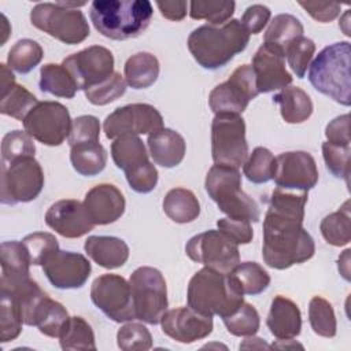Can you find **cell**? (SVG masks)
I'll return each mask as SVG.
<instances>
[{"label": "cell", "instance_id": "cell-2", "mask_svg": "<svg viewBox=\"0 0 351 351\" xmlns=\"http://www.w3.org/2000/svg\"><path fill=\"white\" fill-rule=\"evenodd\" d=\"M248 43L250 33L239 19H230L221 26L196 27L188 37V49L203 69L217 70L243 52Z\"/></svg>", "mask_w": 351, "mask_h": 351}, {"label": "cell", "instance_id": "cell-17", "mask_svg": "<svg viewBox=\"0 0 351 351\" xmlns=\"http://www.w3.org/2000/svg\"><path fill=\"white\" fill-rule=\"evenodd\" d=\"M273 180L278 188L308 192L318 182L317 163L304 151L282 152L276 158Z\"/></svg>", "mask_w": 351, "mask_h": 351}, {"label": "cell", "instance_id": "cell-4", "mask_svg": "<svg viewBox=\"0 0 351 351\" xmlns=\"http://www.w3.org/2000/svg\"><path fill=\"white\" fill-rule=\"evenodd\" d=\"M148 0H95L89 18L95 29L111 40L136 38L145 32L152 19Z\"/></svg>", "mask_w": 351, "mask_h": 351}, {"label": "cell", "instance_id": "cell-30", "mask_svg": "<svg viewBox=\"0 0 351 351\" xmlns=\"http://www.w3.org/2000/svg\"><path fill=\"white\" fill-rule=\"evenodd\" d=\"M165 214L177 223L195 221L200 214V203L195 193L185 188L170 189L162 203Z\"/></svg>", "mask_w": 351, "mask_h": 351}, {"label": "cell", "instance_id": "cell-39", "mask_svg": "<svg viewBox=\"0 0 351 351\" xmlns=\"http://www.w3.org/2000/svg\"><path fill=\"white\" fill-rule=\"evenodd\" d=\"M236 8L234 1L226 0H195L189 3L192 19H204L210 25L221 26L230 21Z\"/></svg>", "mask_w": 351, "mask_h": 351}, {"label": "cell", "instance_id": "cell-26", "mask_svg": "<svg viewBox=\"0 0 351 351\" xmlns=\"http://www.w3.org/2000/svg\"><path fill=\"white\" fill-rule=\"evenodd\" d=\"M84 250L95 263L104 269L121 267L129 258L128 244L114 236H89Z\"/></svg>", "mask_w": 351, "mask_h": 351}, {"label": "cell", "instance_id": "cell-9", "mask_svg": "<svg viewBox=\"0 0 351 351\" xmlns=\"http://www.w3.org/2000/svg\"><path fill=\"white\" fill-rule=\"evenodd\" d=\"M211 156L215 165L241 167L248 156L245 122L237 114H215L211 123Z\"/></svg>", "mask_w": 351, "mask_h": 351}, {"label": "cell", "instance_id": "cell-47", "mask_svg": "<svg viewBox=\"0 0 351 351\" xmlns=\"http://www.w3.org/2000/svg\"><path fill=\"white\" fill-rule=\"evenodd\" d=\"M22 315L15 299L1 292L0 299V339L1 343L15 340L22 330Z\"/></svg>", "mask_w": 351, "mask_h": 351}, {"label": "cell", "instance_id": "cell-27", "mask_svg": "<svg viewBox=\"0 0 351 351\" xmlns=\"http://www.w3.org/2000/svg\"><path fill=\"white\" fill-rule=\"evenodd\" d=\"M273 103L278 104L281 117L288 123H302L313 114L310 96L299 86H287L273 96Z\"/></svg>", "mask_w": 351, "mask_h": 351}, {"label": "cell", "instance_id": "cell-29", "mask_svg": "<svg viewBox=\"0 0 351 351\" xmlns=\"http://www.w3.org/2000/svg\"><path fill=\"white\" fill-rule=\"evenodd\" d=\"M123 74L125 81L130 88H149L159 77V62L156 56L149 52H137L126 60Z\"/></svg>", "mask_w": 351, "mask_h": 351}, {"label": "cell", "instance_id": "cell-48", "mask_svg": "<svg viewBox=\"0 0 351 351\" xmlns=\"http://www.w3.org/2000/svg\"><path fill=\"white\" fill-rule=\"evenodd\" d=\"M126 85L128 84L125 78L119 73L114 71L112 75H110L103 82L86 89L85 97L95 106H106L123 96L126 92Z\"/></svg>", "mask_w": 351, "mask_h": 351}, {"label": "cell", "instance_id": "cell-46", "mask_svg": "<svg viewBox=\"0 0 351 351\" xmlns=\"http://www.w3.org/2000/svg\"><path fill=\"white\" fill-rule=\"evenodd\" d=\"M30 263L34 266H43L55 252L59 251V243L56 237L47 232H34L23 237L22 240Z\"/></svg>", "mask_w": 351, "mask_h": 351}, {"label": "cell", "instance_id": "cell-11", "mask_svg": "<svg viewBox=\"0 0 351 351\" xmlns=\"http://www.w3.org/2000/svg\"><path fill=\"white\" fill-rule=\"evenodd\" d=\"M185 252L193 262L222 273H230L240 263L239 244L219 229L206 230L191 237Z\"/></svg>", "mask_w": 351, "mask_h": 351}, {"label": "cell", "instance_id": "cell-60", "mask_svg": "<svg viewBox=\"0 0 351 351\" xmlns=\"http://www.w3.org/2000/svg\"><path fill=\"white\" fill-rule=\"evenodd\" d=\"M240 348H270V346H267L262 339L259 337H251L248 336V339H245L241 344Z\"/></svg>", "mask_w": 351, "mask_h": 351}, {"label": "cell", "instance_id": "cell-22", "mask_svg": "<svg viewBox=\"0 0 351 351\" xmlns=\"http://www.w3.org/2000/svg\"><path fill=\"white\" fill-rule=\"evenodd\" d=\"M84 204L95 225H108L125 213V197L112 184H99L85 195Z\"/></svg>", "mask_w": 351, "mask_h": 351}, {"label": "cell", "instance_id": "cell-34", "mask_svg": "<svg viewBox=\"0 0 351 351\" xmlns=\"http://www.w3.org/2000/svg\"><path fill=\"white\" fill-rule=\"evenodd\" d=\"M303 25L296 16L291 14H278L271 19L266 29L263 41L265 44L278 47L284 51L292 40L303 36Z\"/></svg>", "mask_w": 351, "mask_h": 351}, {"label": "cell", "instance_id": "cell-6", "mask_svg": "<svg viewBox=\"0 0 351 351\" xmlns=\"http://www.w3.org/2000/svg\"><path fill=\"white\" fill-rule=\"evenodd\" d=\"M204 186L218 208L229 218L248 222H258L261 219V210L256 202L241 189L239 169L214 165L206 176Z\"/></svg>", "mask_w": 351, "mask_h": 351}, {"label": "cell", "instance_id": "cell-18", "mask_svg": "<svg viewBox=\"0 0 351 351\" xmlns=\"http://www.w3.org/2000/svg\"><path fill=\"white\" fill-rule=\"evenodd\" d=\"M90 270V262L82 254L60 250L43 265L48 281L59 289L81 288L88 281Z\"/></svg>", "mask_w": 351, "mask_h": 351}, {"label": "cell", "instance_id": "cell-28", "mask_svg": "<svg viewBox=\"0 0 351 351\" xmlns=\"http://www.w3.org/2000/svg\"><path fill=\"white\" fill-rule=\"evenodd\" d=\"M111 156L115 166L125 173L149 162L143 140L133 134H123L114 138L111 144Z\"/></svg>", "mask_w": 351, "mask_h": 351}, {"label": "cell", "instance_id": "cell-49", "mask_svg": "<svg viewBox=\"0 0 351 351\" xmlns=\"http://www.w3.org/2000/svg\"><path fill=\"white\" fill-rule=\"evenodd\" d=\"M117 344L123 351H145L152 347V336L143 324L129 322L119 328Z\"/></svg>", "mask_w": 351, "mask_h": 351}, {"label": "cell", "instance_id": "cell-5", "mask_svg": "<svg viewBox=\"0 0 351 351\" xmlns=\"http://www.w3.org/2000/svg\"><path fill=\"white\" fill-rule=\"evenodd\" d=\"M350 56V43L339 41L319 51L308 66V81L314 89L346 107L351 103Z\"/></svg>", "mask_w": 351, "mask_h": 351}, {"label": "cell", "instance_id": "cell-42", "mask_svg": "<svg viewBox=\"0 0 351 351\" xmlns=\"http://www.w3.org/2000/svg\"><path fill=\"white\" fill-rule=\"evenodd\" d=\"M308 321L315 335L322 337H333L337 324L332 304L321 298L314 296L308 303Z\"/></svg>", "mask_w": 351, "mask_h": 351}, {"label": "cell", "instance_id": "cell-16", "mask_svg": "<svg viewBox=\"0 0 351 351\" xmlns=\"http://www.w3.org/2000/svg\"><path fill=\"white\" fill-rule=\"evenodd\" d=\"M62 64L71 74L77 89L86 90L114 73V55L101 45L88 47L63 59Z\"/></svg>", "mask_w": 351, "mask_h": 351}, {"label": "cell", "instance_id": "cell-1", "mask_svg": "<svg viewBox=\"0 0 351 351\" xmlns=\"http://www.w3.org/2000/svg\"><path fill=\"white\" fill-rule=\"evenodd\" d=\"M315 244L303 228V219L266 211L263 219L262 258L273 269L284 270L313 258Z\"/></svg>", "mask_w": 351, "mask_h": 351}, {"label": "cell", "instance_id": "cell-40", "mask_svg": "<svg viewBox=\"0 0 351 351\" xmlns=\"http://www.w3.org/2000/svg\"><path fill=\"white\" fill-rule=\"evenodd\" d=\"M37 104V97L18 84H15L5 95L0 96V112L22 122Z\"/></svg>", "mask_w": 351, "mask_h": 351}, {"label": "cell", "instance_id": "cell-3", "mask_svg": "<svg viewBox=\"0 0 351 351\" xmlns=\"http://www.w3.org/2000/svg\"><path fill=\"white\" fill-rule=\"evenodd\" d=\"M186 300L191 308L203 315L223 318L240 307L244 302V293L232 273H222L204 266L191 278Z\"/></svg>", "mask_w": 351, "mask_h": 351}, {"label": "cell", "instance_id": "cell-56", "mask_svg": "<svg viewBox=\"0 0 351 351\" xmlns=\"http://www.w3.org/2000/svg\"><path fill=\"white\" fill-rule=\"evenodd\" d=\"M328 143L336 145H350V115L344 114L332 119L325 128Z\"/></svg>", "mask_w": 351, "mask_h": 351}, {"label": "cell", "instance_id": "cell-21", "mask_svg": "<svg viewBox=\"0 0 351 351\" xmlns=\"http://www.w3.org/2000/svg\"><path fill=\"white\" fill-rule=\"evenodd\" d=\"M45 223L67 239H77L89 233L95 223L84 203L75 199L55 202L45 213Z\"/></svg>", "mask_w": 351, "mask_h": 351}, {"label": "cell", "instance_id": "cell-58", "mask_svg": "<svg viewBox=\"0 0 351 351\" xmlns=\"http://www.w3.org/2000/svg\"><path fill=\"white\" fill-rule=\"evenodd\" d=\"M1 69V95H5L14 85H15V77L10 67H7L4 63L0 64Z\"/></svg>", "mask_w": 351, "mask_h": 351}, {"label": "cell", "instance_id": "cell-43", "mask_svg": "<svg viewBox=\"0 0 351 351\" xmlns=\"http://www.w3.org/2000/svg\"><path fill=\"white\" fill-rule=\"evenodd\" d=\"M228 332L233 336H254L261 325L259 314L256 308L250 304L243 302L240 307L230 315L222 318Z\"/></svg>", "mask_w": 351, "mask_h": 351}, {"label": "cell", "instance_id": "cell-12", "mask_svg": "<svg viewBox=\"0 0 351 351\" xmlns=\"http://www.w3.org/2000/svg\"><path fill=\"white\" fill-rule=\"evenodd\" d=\"M69 110L59 101H38L23 119L25 130L38 143L49 147L60 145L71 130Z\"/></svg>", "mask_w": 351, "mask_h": 351}, {"label": "cell", "instance_id": "cell-37", "mask_svg": "<svg viewBox=\"0 0 351 351\" xmlns=\"http://www.w3.org/2000/svg\"><path fill=\"white\" fill-rule=\"evenodd\" d=\"M44 56L41 45L30 38H22L16 41L8 51L7 63L11 70H15L19 74L30 73Z\"/></svg>", "mask_w": 351, "mask_h": 351}, {"label": "cell", "instance_id": "cell-32", "mask_svg": "<svg viewBox=\"0 0 351 351\" xmlns=\"http://www.w3.org/2000/svg\"><path fill=\"white\" fill-rule=\"evenodd\" d=\"M38 86L45 93L64 99H73L78 90L67 69L63 64L55 63L41 66Z\"/></svg>", "mask_w": 351, "mask_h": 351}, {"label": "cell", "instance_id": "cell-55", "mask_svg": "<svg viewBox=\"0 0 351 351\" xmlns=\"http://www.w3.org/2000/svg\"><path fill=\"white\" fill-rule=\"evenodd\" d=\"M299 5L303 7L311 18L322 23L336 19L341 10V5L339 3L330 1H299Z\"/></svg>", "mask_w": 351, "mask_h": 351}, {"label": "cell", "instance_id": "cell-45", "mask_svg": "<svg viewBox=\"0 0 351 351\" xmlns=\"http://www.w3.org/2000/svg\"><path fill=\"white\" fill-rule=\"evenodd\" d=\"M315 52V44L311 38L300 36L292 40L284 49L288 66L298 78H303Z\"/></svg>", "mask_w": 351, "mask_h": 351}, {"label": "cell", "instance_id": "cell-38", "mask_svg": "<svg viewBox=\"0 0 351 351\" xmlns=\"http://www.w3.org/2000/svg\"><path fill=\"white\" fill-rule=\"evenodd\" d=\"M230 273L244 295H259L270 284L269 273L256 262L239 263Z\"/></svg>", "mask_w": 351, "mask_h": 351}, {"label": "cell", "instance_id": "cell-57", "mask_svg": "<svg viewBox=\"0 0 351 351\" xmlns=\"http://www.w3.org/2000/svg\"><path fill=\"white\" fill-rule=\"evenodd\" d=\"M160 14L169 21H182L186 15L188 3L182 0L176 1H156Z\"/></svg>", "mask_w": 351, "mask_h": 351}, {"label": "cell", "instance_id": "cell-50", "mask_svg": "<svg viewBox=\"0 0 351 351\" xmlns=\"http://www.w3.org/2000/svg\"><path fill=\"white\" fill-rule=\"evenodd\" d=\"M322 155L326 169L336 177L343 178L348 184L350 178V145H336L332 143H322Z\"/></svg>", "mask_w": 351, "mask_h": 351}, {"label": "cell", "instance_id": "cell-19", "mask_svg": "<svg viewBox=\"0 0 351 351\" xmlns=\"http://www.w3.org/2000/svg\"><path fill=\"white\" fill-rule=\"evenodd\" d=\"M258 93L284 89L292 82V75L285 69L284 51L270 44H262L252 58Z\"/></svg>", "mask_w": 351, "mask_h": 351}, {"label": "cell", "instance_id": "cell-14", "mask_svg": "<svg viewBox=\"0 0 351 351\" xmlns=\"http://www.w3.org/2000/svg\"><path fill=\"white\" fill-rule=\"evenodd\" d=\"M90 299L110 319L128 322L136 319L129 281L118 274H101L90 285Z\"/></svg>", "mask_w": 351, "mask_h": 351}, {"label": "cell", "instance_id": "cell-36", "mask_svg": "<svg viewBox=\"0 0 351 351\" xmlns=\"http://www.w3.org/2000/svg\"><path fill=\"white\" fill-rule=\"evenodd\" d=\"M69 318L70 317L66 307L48 296L40 304L36 313L34 326H37L38 330L48 337H59Z\"/></svg>", "mask_w": 351, "mask_h": 351}, {"label": "cell", "instance_id": "cell-15", "mask_svg": "<svg viewBox=\"0 0 351 351\" xmlns=\"http://www.w3.org/2000/svg\"><path fill=\"white\" fill-rule=\"evenodd\" d=\"M163 128L160 112L151 104L133 103L118 107L103 122L107 138H117L123 134H151Z\"/></svg>", "mask_w": 351, "mask_h": 351}, {"label": "cell", "instance_id": "cell-24", "mask_svg": "<svg viewBox=\"0 0 351 351\" xmlns=\"http://www.w3.org/2000/svg\"><path fill=\"white\" fill-rule=\"evenodd\" d=\"M147 144L154 163L166 169L178 166L186 151L184 137L169 128H162L148 134Z\"/></svg>", "mask_w": 351, "mask_h": 351}, {"label": "cell", "instance_id": "cell-25", "mask_svg": "<svg viewBox=\"0 0 351 351\" xmlns=\"http://www.w3.org/2000/svg\"><path fill=\"white\" fill-rule=\"evenodd\" d=\"M0 288L5 289L30 278L29 254L22 241H3L0 245Z\"/></svg>", "mask_w": 351, "mask_h": 351}, {"label": "cell", "instance_id": "cell-20", "mask_svg": "<svg viewBox=\"0 0 351 351\" xmlns=\"http://www.w3.org/2000/svg\"><path fill=\"white\" fill-rule=\"evenodd\" d=\"M160 325L166 336L184 344L207 337L214 326L213 317L203 315L189 306L166 311L160 319Z\"/></svg>", "mask_w": 351, "mask_h": 351}, {"label": "cell", "instance_id": "cell-31", "mask_svg": "<svg viewBox=\"0 0 351 351\" xmlns=\"http://www.w3.org/2000/svg\"><path fill=\"white\" fill-rule=\"evenodd\" d=\"M70 160L77 173L93 177L101 173L107 165V151L99 143H81L70 147Z\"/></svg>", "mask_w": 351, "mask_h": 351}, {"label": "cell", "instance_id": "cell-13", "mask_svg": "<svg viewBox=\"0 0 351 351\" xmlns=\"http://www.w3.org/2000/svg\"><path fill=\"white\" fill-rule=\"evenodd\" d=\"M258 95L252 67L250 64H241L230 74L228 81L217 85L211 90L208 104L215 114L240 115Z\"/></svg>", "mask_w": 351, "mask_h": 351}, {"label": "cell", "instance_id": "cell-59", "mask_svg": "<svg viewBox=\"0 0 351 351\" xmlns=\"http://www.w3.org/2000/svg\"><path fill=\"white\" fill-rule=\"evenodd\" d=\"M350 252H351V250H346L339 256V261H337L339 271L344 277V280H347V281H350Z\"/></svg>", "mask_w": 351, "mask_h": 351}, {"label": "cell", "instance_id": "cell-44", "mask_svg": "<svg viewBox=\"0 0 351 351\" xmlns=\"http://www.w3.org/2000/svg\"><path fill=\"white\" fill-rule=\"evenodd\" d=\"M36 145L33 137L26 130L8 132L1 140V163H8L21 158H34Z\"/></svg>", "mask_w": 351, "mask_h": 351}, {"label": "cell", "instance_id": "cell-10", "mask_svg": "<svg viewBox=\"0 0 351 351\" xmlns=\"http://www.w3.org/2000/svg\"><path fill=\"white\" fill-rule=\"evenodd\" d=\"M44 188V171L34 158H21L1 163L3 204L14 206L34 200Z\"/></svg>", "mask_w": 351, "mask_h": 351}, {"label": "cell", "instance_id": "cell-8", "mask_svg": "<svg viewBox=\"0 0 351 351\" xmlns=\"http://www.w3.org/2000/svg\"><path fill=\"white\" fill-rule=\"evenodd\" d=\"M136 319L145 324H160L167 311V288L162 273L149 266L137 267L129 278Z\"/></svg>", "mask_w": 351, "mask_h": 351}, {"label": "cell", "instance_id": "cell-35", "mask_svg": "<svg viewBox=\"0 0 351 351\" xmlns=\"http://www.w3.org/2000/svg\"><path fill=\"white\" fill-rule=\"evenodd\" d=\"M59 343L62 350H96L92 326L82 317H70L64 324Z\"/></svg>", "mask_w": 351, "mask_h": 351}, {"label": "cell", "instance_id": "cell-7", "mask_svg": "<svg viewBox=\"0 0 351 351\" xmlns=\"http://www.w3.org/2000/svg\"><path fill=\"white\" fill-rule=\"evenodd\" d=\"M34 27L69 44H80L89 37V25L82 11L66 7L62 1L38 3L30 11Z\"/></svg>", "mask_w": 351, "mask_h": 351}, {"label": "cell", "instance_id": "cell-54", "mask_svg": "<svg viewBox=\"0 0 351 351\" xmlns=\"http://www.w3.org/2000/svg\"><path fill=\"white\" fill-rule=\"evenodd\" d=\"M270 15H271V12L266 5L254 4V5H250L244 11V14L240 19V23L244 26V29L250 34H258L263 30V27L269 22Z\"/></svg>", "mask_w": 351, "mask_h": 351}, {"label": "cell", "instance_id": "cell-23", "mask_svg": "<svg viewBox=\"0 0 351 351\" xmlns=\"http://www.w3.org/2000/svg\"><path fill=\"white\" fill-rule=\"evenodd\" d=\"M266 325L278 340L295 339L302 329V314L298 304L282 295H277L271 300Z\"/></svg>", "mask_w": 351, "mask_h": 351}, {"label": "cell", "instance_id": "cell-52", "mask_svg": "<svg viewBox=\"0 0 351 351\" xmlns=\"http://www.w3.org/2000/svg\"><path fill=\"white\" fill-rule=\"evenodd\" d=\"M128 184L137 193H148L158 184V170L154 163L148 162L129 173H125Z\"/></svg>", "mask_w": 351, "mask_h": 351}, {"label": "cell", "instance_id": "cell-51", "mask_svg": "<svg viewBox=\"0 0 351 351\" xmlns=\"http://www.w3.org/2000/svg\"><path fill=\"white\" fill-rule=\"evenodd\" d=\"M100 137V122L93 115L77 117L71 123V130L69 134L70 147L81 143L99 141Z\"/></svg>", "mask_w": 351, "mask_h": 351}, {"label": "cell", "instance_id": "cell-41", "mask_svg": "<svg viewBox=\"0 0 351 351\" xmlns=\"http://www.w3.org/2000/svg\"><path fill=\"white\" fill-rule=\"evenodd\" d=\"M276 158L265 147H256L243 165V173L254 184H265L273 180Z\"/></svg>", "mask_w": 351, "mask_h": 351}, {"label": "cell", "instance_id": "cell-33", "mask_svg": "<svg viewBox=\"0 0 351 351\" xmlns=\"http://www.w3.org/2000/svg\"><path fill=\"white\" fill-rule=\"evenodd\" d=\"M322 237L325 241L335 247H341L350 243L351 240V213H350V200L335 213L326 215L319 225Z\"/></svg>", "mask_w": 351, "mask_h": 351}, {"label": "cell", "instance_id": "cell-53", "mask_svg": "<svg viewBox=\"0 0 351 351\" xmlns=\"http://www.w3.org/2000/svg\"><path fill=\"white\" fill-rule=\"evenodd\" d=\"M217 226L221 232L229 236L237 244H248L252 241L254 229L251 222L244 219H233V218H221L217 222Z\"/></svg>", "mask_w": 351, "mask_h": 351}]
</instances>
